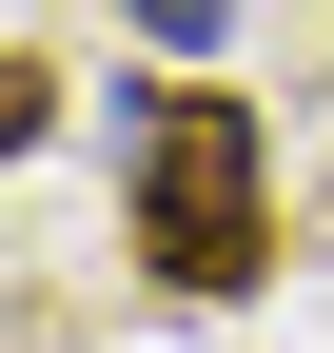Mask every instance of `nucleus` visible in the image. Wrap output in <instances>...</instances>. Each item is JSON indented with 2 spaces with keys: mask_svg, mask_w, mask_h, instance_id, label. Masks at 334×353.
Masks as SVG:
<instances>
[{
  "mask_svg": "<svg viewBox=\"0 0 334 353\" xmlns=\"http://www.w3.org/2000/svg\"><path fill=\"white\" fill-rule=\"evenodd\" d=\"M138 39H157V59H197V39H236V0H138Z\"/></svg>",
  "mask_w": 334,
  "mask_h": 353,
  "instance_id": "obj_2",
  "label": "nucleus"
},
{
  "mask_svg": "<svg viewBox=\"0 0 334 353\" xmlns=\"http://www.w3.org/2000/svg\"><path fill=\"white\" fill-rule=\"evenodd\" d=\"M138 255L177 294H236L275 255L256 236V118H236V99H138Z\"/></svg>",
  "mask_w": 334,
  "mask_h": 353,
  "instance_id": "obj_1",
  "label": "nucleus"
}]
</instances>
